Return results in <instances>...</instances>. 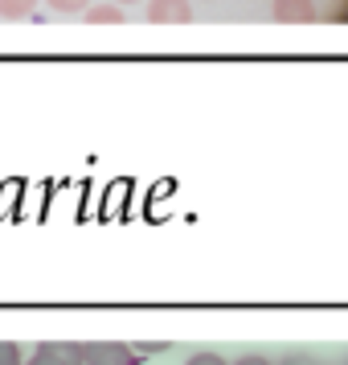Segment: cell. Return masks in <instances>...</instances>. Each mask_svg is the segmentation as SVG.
Instances as JSON below:
<instances>
[{
	"label": "cell",
	"mask_w": 348,
	"mask_h": 365,
	"mask_svg": "<svg viewBox=\"0 0 348 365\" xmlns=\"http://www.w3.org/2000/svg\"><path fill=\"white\" fill-rule=\"evenodd\" d=\"M86 365H139V353L132 345H119V341H90Z\"/></svg>",
	"instance_id": "7a4b0ae2"
},
{
	"label": "cell",
	"mask_w": 348,
	"mask_h": 365,
	"mask_svg": "<svg viewBox=\"0 0 348 365\" xmlns=\"http://www.w3.org/2000/svg\"><path fill=\"white\" fill-rule=\"evenodd\" d=\"M184 365H230V361H226L221 353H209V349H201V353H193V357H189Z\"/></svg>",
	"instance_id": "30bf717a"
},
{
	"label": "cell",
	"mask_w": 348,
	"mask_h": 365,
	"mask_svg": "<svg viewBox=\"0 0 348 365\" xmlns=\"http://www.w3.org/2000/svg\"><path fill=\"white\" fill-rule=\"evenodd\" d=\"M275 365H324L315 353H303V349H295V353H287L283 361H275Z\"/></svg>",
	"instance_id": "9c48e42d"
},
{
	"label": "cell",
	"mask_w": 348,
	"mask_h": 365,
	"mask_svg": "<svg viewBox=\"0 0 348 365\" xmlns=\"http://www.w3.org/2000/svg\"><path fill=\"white\" fill-rule=\"evenodd\" d=\"M37 13V0H0V17L4 21H29Z\"/></svg>",
	"instance_id": "8992f818"
},
{
	"label": "cell",
	"mask_w": 348,
	"mask_h": 365,
	"mask_svg": "<svg viewBox=\"0 0 348 365\" xmlns=\"http://www.w3.org/2000/svg\"><path fill=\"white\" fill-rule=\"evenodd\" d=\"M86 21L90 25H115V21H123V4H115V0L111 4H90L86 9Z\"/></svg>",
	"instance_id": "5b68a950"
},
{
	"label": "cell",
	"mask_w": 348,
	"mask_h": 365,
	"mask_svg": "<svg viewBox=\"0 0 348 365\" xmlns=\"http://www.w3.org/2000/svg\"><path fill=\"white\" fill-rule=\"evenodd\" d=\"M115 4H139V0H115Z\"/></svg>",
	"instance_id": "4fadbf2b"
},
{
	"label": "cell",
	"mask_w": 348,
	"mask_h": 365,
	"mask_svg": "<svg viewBox=\"0 0 348 365\" xmlns=\"http://www.w3.org/2000/svg\"><path fill=\"white\" fill-rule=\"evenodd\" d=\"M148 21L152 25H184V21H193V4L189 0H148Z\"/></svg>",
	"instance_id": "3957f363"
},
{
	"label": "cell",
	"mask_w": 348,
	"mask_h": 365,
	"mask_svg": "<svg viewBox=\"0 0 348 365\" xmlns=\"http://www.w3.org/2000/svg\"><path fill=\"white\" fill-rule=\"evenodd\" d=\"M135 349V353H139V357H152V353H164V341H152V345H148V341H144V345H132Z\"/></svg>",
	"instance_id": "8fae6325"
},
{
	"label": "cell",
	"mask_w": 348,
	"mask_h": 365,
	"mask_svg": "<svg viewBox=\"0 0 348 365\" xmlns=\"http://www.w3.org/2000/svg\"><path fill=\"white\" fill-rule=\"evenodd\" d=\"M53 13H66V17H74V13H86L90 9V0H46Z\"/></svg>",
	"instance_id": "52a82bcc"
},
{
	"label": "cell",
	"mask_w": 348,
	"mask_h": 365,
	"mask_svg": "<svg viewBox=\"0 0 348 365\" xmlns=\"http://www.w3.org/2000/svg\"><path fill=\"white\" fill-rule=\"evenodd\" d=\"M0 365H25L21 345H13V341H0Z\"/></svg>",
	"instance_id": "ba28073f"
},
{
	"label": "cell",
	"mask_w": 348,
	"mask_h": 365,
	"mask_svg": "<svg viewBox=\"0 0 348 365\" xmlns=\"http://www.w3.org/2000/svg\"><path fill=\"white\" fill-rule=\"evenodd\" d=\"M230 365H275V361L263 357V353H246V357H238V361H230Z\"/></svg>",
	"instance_id": "7c38bea8"
},
{
	"label": "cell",
	"mask_w": 348,
	"mask_h": 365,
	"mask_svg": "<svg viewBox=\"0 0 348 365\" xmlns=\"http://www.w3.org/2000/svg\"><path fill=\"white\" fill-rule=\"evenodd\" d=\"M25 365H86V345L78 341H46L33 349V357H25Z\"/></svg>",
	"instance_id": "6da1fadb"
},
{
	"label": "cell",
	"mask_w": 348,
	"mask_h": 365,
	"mask_svg": "<svg viewBox=\"0 0 348 365\" xmlns=\"http://www.w3.org/2000/svg\"><path fill=\"white\" fill-rule=\"evenodd\" d=\"M340 365H348V357H344V361H340Z\"/></svg>",
	"instance_id": "5bb4252c"
},
{
	"label": "cell",
	"mask_w": 348,
	"mask_h": 365,
	"mask_svg": "<svg viewBox=\"0 0 348 365\" xmlns=\"http://www.w3.org/2000/svg\"><path fill=\"white\" fill-rule=\"evenodd\" d=\"M270 17L283 21V25H312L315 0H270Z\"/></svg>",
	"instance_id": "277c9868"
}]
</instances>
